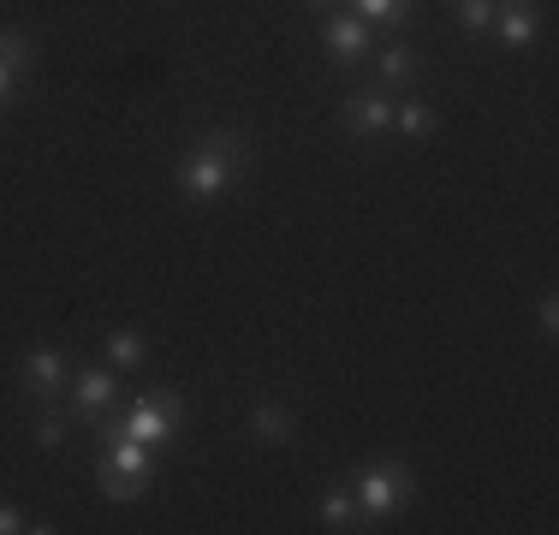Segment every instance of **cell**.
Masks as SVG:
<instances>
[{"mask_svg": "<svg viewBox=\"0 0 559 535\" xmlns=\"http://www.w3.org/2000/svg\"><path fill=\"white\" fill-rule=\"evenodd\" d=\"M233 131H215L209 143H197L191 155L179 160V185H185V197H197V203H215V197L233 185V167L245 160V150H233Z\"/></svg>", "mask_w": 559, "mask_h": 535, "instance_id": "cell-1", "label": "cell"}, {"mask_svg": "<svg viewBox=\"0 0 559 535\" xmlns=\"http://www.w3.org/2000/svg\"><path fill=\"white\" fill-rule=\"evenodd\" d=\"M411 488H417V482H411V471L393 464V459L357 471V506H364V518H393L399 506L411 500Z\"/></svg>", "mask_w": 559, "mask_h": 535, "instance_id": "cell-2", "label": "cell"}, {"mask_svg": "<svg viewBox=\"0 0 559 535\" xmlns=\"http://www.w3.org/2000/svg\"><path fill=\"white\" fill-rule=\"evenodd\" d=\"M119 435L126 440H143V447H167L173 435H179V411H173V399H162V393H150V399H138L131 405V417L119 423Z\"/></svg>", "mask_w": 559, "mask_h": 535, "instance_id": "cell-3", "label": "cell"}, {"mask_svg": "<svg viewBox=\"0 0 559 535\" xmlns=\"http://www.w3.org/2000/svg\"><path fill=\"white\" fill-rule=\"evenodd\" d=\"M345 126L357 131V138H381V131L393 126V96L388 90H364V96L345 102Z\"/></svg>", "mask_w": 559, "mask_h": 535, "instance_id": "cell-4", "label": "cell"}, {"mask_svg": "<svg viewBox=\"0 0 559 535\" xmlns=\"http://www.w3.org/2000/svg\"><path fill=\"white\" fill-rule=\"evenodd\" d=\"M322 43H328V54H334V60L352 66V60H364V54H369V24L357 19V12H352V19H345V12H334V19H328V31H322Z\"/></svg>", "mask_w": 559, "mask_h": 535, "instance_id": "cell-5", "label": "cell"}, {"mask_svg": "<svg viewBox=\"0 0 559 535\" xmlns=\"http://www.w3.org/2000/svg\"><path fill=\"white\" fill-rule=\"evenodd\" d=\"M66 387H72V405L84 411V417H96V411H102V405H108V399H114L119 374H114V369H84V374H72V381H66Z\"/></svg>", "mask_w": 559, "mask_h": 535, "instance_id": "cell-6", "label": "cell"}, {"mask_svg": "<svg viewBox=\"0 0 559 535\" xmlns=\"http://www.w3.org/2000/svg\"><path fill=\"white\" fill-rule=\"evenodd\" d=\"M24 381H31V393L55 399L66 387V357L60 352H31V357H24Z\"/></svg>", "mask_w": 559, "mask_h": 535, "instance_id": "cell-7", "label": "cell"}, {"mask_svg": "<svg viewBox=\"0 0 559 535\" xmlns=\"http://www.w3.org/2000/svg\"><path fill=\"white\" fill-rule=\"evenodd\" d=\"M500 43L506 48L536 43V7H524V0H500Z\"/></svg>", "mask_w": 559, "mask_h": 535, "instance_id": "cell-8", "label": "cell"}, {"mask_svg": "<svg viewBox=\"0 0 559 535\" xmlns=\"http://www.w3.org/2000/svg\"><path fill=\"white\" fill-rule=\"evenodd\" d=\"M250 435H257L262 447H286L298 428H292V411L286 405H257V411H250Z\"/></svg>", "mask_w": 559, "mask_h": 535, "instance_id": "cell-9", "label": "cell"}, {"mask_svg": "<svg viewBox=\"0 0 559 535\" xmlns=\"http://www.w3.org/2000/svg\"><path fill=\"white\" fill-rule=\"evenodd\" d=\"M376 66H381V90H393V84H405V78L417 72V54H411L405 43H388L376 54Z\"/></svg>", "mask_w": 559, "mask_h": 535, "instance_id": "cell-10", "label": "cell"}, {"mask_svg": "<svg viewBox=\"0 0 559 535\" xmlns=\"http://www.w3.org/2000/svg\"><path fill=\"white\" fill-rule=\"evenodd\" d=\"M108 357H114V369H143L150 345H143L131 328H114V333H108Z\"/></svg>", "mask_w": 559, "mask_h": 535, "instance_id": "cell-11", "label": "cell"}, {"mask_svg": "<svg viewBox=\"0 0 559 535\" xmlns=\"http://www.w3.org/2000/svg\"><path fill=\"white\" fill-rule=\"evenodd\" d=\"M393 126L405 131V138H429L441 119H435V107H423V102H405V107H393Z\"/></svg>", "mask_w": 559, "mask_h": 535, "instance_id": "cell-12", "label": "cell"}, {"mask_svg": "<svg viewBox=\"0 0 559 535\" xmlns=\"http://www.w3.org/2000/svg\"><path fill=\"white\" fill-rule=\"evenodd\" d=\"M143 488H150L143 471H119V464H108V476H102V494H108V500H138Z\"/></svg>", "mask_w": 559, "mask_h": 535, "instance_id": "cell-13", "label": "cell"}, {"mask_svg": "<svg viewBox=\"0 0 559 535\" xmlns=\"http://www.w3.org/2000/svg\"><path fill=\"white\" fill-rule=\"evenodd\" d=\"M364 24H405L411 19V0H352Z\"/></svg>", "mask_w": 559, "mask_h": 535, "instance_id": "cell-14", "label": "cell"}, {"mask_svg": "<svg viewBox=\"0 0 559 535\" xmlns=\"http://www.w3.org/2000/svg\"><path fill=\"white\" fill-rule=\"evenodd\" d=\"M31 60H36L31 36H24V31H0V66H12V72H31Z\"/></svg>", "mask_w": 559, "mask_h": 535, "instance_id": "cell-15", "label": "cell"}, {"mask_svg": "<svg viewBox=\"0 0 559 535\" xmlns=\"http://www.w3.org/2000/svg\"><path fill=\"white\" fill-rule=\"evenodd\" d=\"M352 518H357L352 494H322V524L328 530H352Z\"/></svg>", "mask_w": 559, "mask_h": 535, "instance_id": "cell-16", "label": "cell"}, {"mask_svg": "<svg viewBox=\"0 0 559 535\" xmlns=\"http://www.w3.org/2000/svg\"><path fill=\"white\" fill-rule=\"evenodd\" d=\"M495 7H500V0H459V24H464V31H483V24L495 19Z\"/></svg>", "mask_w": 559, "mask_h": 535, "instance_id": "cell-17", "label": "cell"}, {"mask_svg": "<svg viewBox=\"0 0 559 535\" xmlns=\"http://www.w3.org/2000/svg\"><path fill=\"white\" fill-rule=\"evenodd\" d=\"M66 440V423L55 417V411H48V417H36V447H60Z\"/></svg>", "mask_w": 559, "mask_h": 535, "instance_id": "cell-18", "label": "cell"}, {"mask_svg": "<svg viewBox=\"0 0 559 535\" xmlns=\"http://www.w3.org/2000/svg\"><path fill=\"white\" fill-rule=\"evenodd\" d=\"M19 530H31V524H24V512H19V506H0V535H19Z\"/></svg>", "mask_w": 559, "mask_h": 535, "instance_id": "cell-19", "label": "cell"}, {"mask_svg": "<svg viewBox=\"0 0 559 535\" xmlns=\"http://www.w3.org/2000/svg\"><path fill=\"white\" fill-rule=\"evenodd\" d=\"M12 90H19V72H12V66H0V102H12Z\"/></svg>", "mask_w": 559, "mask_h": 535, "instance_id": "cell-20", "label": "cell"}, {"mask_svg": "<svg viewBox=\"0 0 559 535\" xmlns=\"http://www.w3.org/2000/svg\"><path fill=\"white\" fill-rule=\"evenodd\" d=\"M310 7H334V0H310Z\"/></svg>", "mask_w": 559, "mask_h": 535, "instance_id": "cell-21", "label": "cell"}]
</instances>
